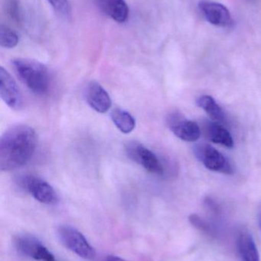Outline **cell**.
Listing matches in <instances>:
<instances>
[{
	"label": "cell",
	"instance_id": "1",
	"mask_svg": "<svg viewBox=\"0 0 261 261\" xmlns=\"http://www.w3.org/2000/svg\"><path fill=\"white\" fill-rule=\"evenodd\" d=\"M37 135L32 127L16 125L8 128L0 139V170L10 171L26 165L35 153Z\"/></svg>",
	"mask_w": 261,
	"mask_h": 261
},
{
	"label": "cell",
	"instance_id": "2",
	"mask_svg": "<svg viewBox=\"0 0 261 261\" xmlns=\"http://www.w3.org/2000/svg\"><path fill=\"white\" fill-rule=\"evenodd\" d=\"M15 73L29 90L38 96L49 93L50 74L47 67L35 60L17 58L12 61Z\"/></svg>",
	"mask_w": 261,
	"mask_h": 261
},
{
	"label": "cell",
	"instance_id": "3",
	"mask_svg": "<svg viewBox=\"0 0 261 261\" xmlns=\"http://www.w3.org/2000/svg\"><path fill=\"white\" fill-rule=\"evenodd\" d=\"M193 151L198 161L208 170L224 174H234V167L229 160L210 144L204 143L196 144Z\"/></svg>",
	"mask_w": 261,
	"mask_h": 261
},
{
	"label": "cell",
	"instance_id": "4",
	"mask_svg": "<svg viewBox=\"0 0 261 261\" xmlns=\"http://www.w3.org/2000/svg\"><path fill=\"white\" fill-rule=\"evenodd\" d=\"M60 241L67 249L87 260L93 258L95 250L78 230L70 225H63L58 228Z\"/></svg>",
	"mask_w": 261,
	"mask_h": 261
},
{
	"label": "cell",
	"instance_id": "5",
	"mask_svg": "<svg viewBox=\"0 0 261 261\" xmlns=\"http://www.w3.org/2000/svg\"><path fill=\"white\" fill-rule=\"evenodd\" d=\"M14 243L17 251L26 257L38 261H56L53 254L35 236L29 234H18Z\"/></svg>",
	"mask_w": 261,
	"mask_h": 261
},
{
	"label": "cell",
	"instance_id": "6",
	"mask_svg": "<svg viewBox=\"0 0 261 261\" xmlns=\"http://www.w3.org/2000/svg\"><path fill=\"white\" fill-rule=\"evenodd\" d=\"M127 156L137 164H140L145 170L153 174L162 175L163 165L160 160L147 147L137 142H130L126 147Z\"/></svg>",
	"mask_w": 261,
	"mask_h": 261
},
{
	"label": "cell",
	"instance_id": "7",
	"mask_svg": "<svg viewBox=\"0 0 261 261\" xmlns=\"http://www.w3.org/2000/svg\"><path fill=\"white\" fill-rule=\"evenodd\" d=\"M21 186L37 201L45 205H55L58 202V196L53 187L38 176H24L21 179Z\"/></svg>",
	"mask_w": 261,
	"mask_h": 261
},
{
	"label": "cell",
	"instance_id": "8",
	"mask_svg": "<svg viewBox=\"0 0 261 261\" xmlns=\"http://www.w3.org/2000/svg\"><path fill=\"white\" fill-rule=\"evenodd\" d=\"M167 123L177 138L187 142L197 141L202 134L197 123L188 120L179 113H170L167 117Z\"/></svg>",
	"mask_w": 261,
	"mask_h": 261
},
{
	"label": "cell",
	"instance_id": "9",
	"mask_svg": "<svg viewBox=\"0 0 261 261\" xmlns=\"http://www.w3.org/2000/svg\"><path fill=\"white\" fill-rule=\"evenodd\" d=\"M0 96L12 110H20L22 108L21 92L13 77L3 67H0Z\"/></svg>",
	"mask_w": 261,
	"mask_h": 261
},
{
	"label": "cell",
	"instance_id": "10",
	"mask_svg": "<svg viewBox=\"0 0 261 261\" xmlns=\"http://www.w3.org/2000/svg\"><path fill=\"white\" fill-rule=\"evenodd\" d=\"M199 8L205 19L219 27H229L232 24L233 19L229 10L224 5L214 2L202 1L199 3Z\"/></svg>",
	"mask_w": 261,
	"mask_h": 261
},
{
	"label": "cell",
	"instance_id": "11",
	"mask_svg": "<svg viewBox=\"0 0 261 261\" xmlns=\"http://www.w3.org/2000/svg\"><path fill=\"white\" fill-rule=\"evenodd\" d=\"M84 94L87 103L97 113H107L111 107V99L108 93L101 84L95 81L87 84Z\"/></svg>",
	"mask_w": 261,
	"mask_h": 261
},
{
	"label": "cell",
	"instance_id": "12",
	"mask_svg": "<svg viewBox=\"0 0 261 261\" xmlns=\"http://www.w3.org/2000/svg\"><path fill=\"white\" fill-rule=\"evenodd\" d=\"M203 132L207 139L228 148L234 147V140L230 132L223 125L213 121H206L203 124Z\"/></svg>",
	"mask_w": 261,
	"mask_h": 261
},
{
	"label": "cell",
	"instance_id": "13",
	"mask_svg": "<svg viewBox=\"0 0 261 261\" xmlns=\"http://www.w3.org/2000/svg\"><path fill=\"white\" fill-rule=\"evenodd\" d=\"M238 251L242 261H260L258 250L252 236L248 231H242L237 240Z\"/></svg>",
	"mask_w": 261,
	"mask_h": 261
},
{
	"label": "cell",
	"instance_id": "14",
	"mask_svg": "<svg viewBox=\"0 0 261 261\" xmlns=\"http://www.w3.org/2000/svg\"><path fill=\"white\" fill-rule=\"evenodd\" d=\"M101 10L117 22H125L128 18L129 8L124 0H99Z\"/></svg>",
	"mask_w": 261,
	"mask_h": 261
},
{
	"label": "cell",
	"instance_id": "15",
	"mask_svg": "<svg viewBox=\"0 0 261 261\" xmlns=\"http://www.w3.org/2000/svg\"><path fill=\"white\" fill-rule=\"evenodd\" d=\"M197 106L205 112L213 122L223 123L226 121L225 113L214 98L204 95L198 98Z\"/></svg>",
	"mask_w": 261,
	"mask_h": 261
},
{
	"label": "cell",
	"instance_id": "16",
	"mask_svg": "<svg viewBox=\"0 0 261 261\" xmlns=\"http://www.w3.org/2000/svg\"><path fill=\"white\" fill-rule=\"evenodd\" d=\"M111 119L116 128L123 133H130L136 127V120L133 116L121 109H115L112 111Z\"/></svg>",
	"mask_w": 261,
	"mask_h": 261
},
{
	"label": "cell",
	"instance_id": "17",
	"mask_svg": "<svg viewBox=\"0 0 261 261\" xmlns=\"http://www.w3.org/2000/svg\"><path fill=\"white\" fill-rule=\"evenodd\" d=\"M18 43V36L16 32L8 26H0V45L5 48H13Z\"/></svg>",
	"mask_w": 261,
	"mask_h": 261
},
{
	"label": "cell",
	"instance_id": "18",
	"mask_svg": "<svg viewBox=\"0 0 261 261\" xmlns=\"http://www.w3.org/2000/svg\"><path fill=\"white\" fill-rule=\"evenodd\" d=\"M51 6L60 15L68 16L72 12L70 3L68 0H47Z\"/></svg>",
	"mask_w": 261,
	"mask_h": 261
},
{
	"label": "cell",
	"instance_id": "19",
	"mask_svg": "<svg viewBox=\"0 0 261 261\" xmlns=\"http://www.w3.org/2000/svg\"><path fill=\"white\" fill-rule=\"evenodd\" d=\"M189 221L198 229L201 230V231H204V232H206L207 234H212V230H211L209 225L205 220H203L202 218L197 216V215H191L189 216Z\"/></svg>",
	"mask_w": 261,
	"mask_h": 261
},
{
	"label": "cell",
	"instance_id": "20",
	"mask_svg": "<svg viewBox=\"0 0 261 261\" xmlns=\"http://www.w3.org/2000/svg\"><path fill=\"white\" fill-rule=\"evenodd\" d=\"M7 12L13 19L18 20L20 18V9L16 0H9L7 3Z\"/></svg>",
	"mask_w": 261,
	"mask_h": 261
},
{
	"label": "cell",
	"instance_id": "21",
	"mask_svg": "<svg viewBox=\"0 0 261 261\" xmlns=\"http://www.w3.org/2000/svg\"><path fill=\"white\" fill-rule=\"evenodd\" d=\"M104 261H126L123 260V259L120 258L118 257H115V256H110V257H107Z\"/></svg>",
	"mask_w": 261,
	"mask_h": 261
},
{
	"label": "cell",
	"instance_id": "22",
	"mask_svg": "<svg viewBox=\"0 0 261 261\" xmlns=\"http://www.w3.org/2000/svg\"><path fill=\"white\" fill-rule=\"evenodd\" d=\"M257 221H258V225L261 232V204L260 207H259L258 212H257Z\"/></svg>",
	"mask_w": 261,
	"mask_h": 261
}]
</instances>
